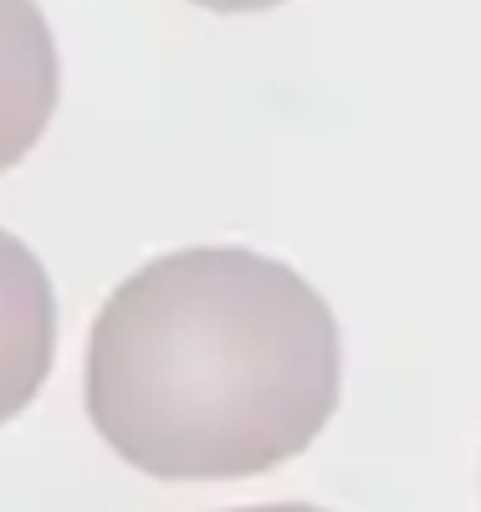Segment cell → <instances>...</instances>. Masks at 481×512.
<instances>
[{
	"instance_id": "1",
	"label": "cell",
	"mask_w": 481,
	"mask_h": 512,
	"mask_svg": "<svg viewBox=\"0 0 481 512\" xmlns=\"http://www.w3.org/2000/svg\"><path fill=\"white\" fill-rule=\"evenodd\" d=\"M323 292L251 246H190L123 277L87 338V420L159 482H241L302 456L338 410Z\"/></svg>"
},
{
	"instance_id": "2",
	"label": "cell",
	"mask_w": 481,
	"mask_h": 512,
	"mask_svg": "<svg viewBox=\"0 0 481 512\" xmlns=\"http://www.w3.org/2000/svg\"><path fill=\"white\" fill-rule=\"evenodd\" d=\"M57 359V292L41 256L0 231V425L16 420Z\"/></svg>"
},
{
	"instance_id": "3",
	"label": "cell",
	"mask_w": 481,
	"mask_h": 512,
	"mask_svg": "<svg viewBox=\"0 0 481 512\" xmlns=\"http://www.w3.org/2000/svg\"><path fill=\"white\" fill-rule=\"evenodd\" d=\"M62 98V62L36 0H0V175L16 169Z\"/></svg>"
},
{
	"instance_id": "4",
	"label": "cell",
	"mask_w": 481,
	"mask_h": 512,
	"mask_svg": "<svg viewBox=\"0 0 481 512\" xmlns=\"http://www.w3.org/2000/svg\"><path fill=\"white\" fill-rule=\"evenodd\" d=\"M200 11H221V16H246V11H277L282 0H195Z\"/></svg>"
},
{
	"instance_id": "5",
	"label": "cell",
	"mask_w": 481,
	"mask_h": 512,
	"mask_svg": "<svg viewBox=\"0 0 481 512\" xmlns=\"http://www.w3.org/2000/svg\"><path fill=\"white\" fill-rule=\"evenodd\" d=\"M236 512H323L313 502H267V507H236Z\"/></svg>"
}]
</instances>
